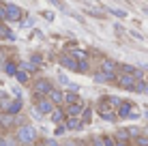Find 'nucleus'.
Listing matches in <instances>:
<instances>
[{"label":"nucleus","instance_id":"obj_1","mask_svg":"<svg viewBox=\"0 0 148 146\" xmlns=\"http://www.w3.org/2000/svg\"><path fill=\"white\" fill-rule=\"evenodd\" d=\"M15 138H17L19 144H34L37 138H39V131H37V127L24 123V125H19V127L15 129Z\"/></svg>","mask_w":148,"mask_h":146},{"label":"nucleus","instance_id":"obj_2","mask_svg":"<svg viewBox=\"0 0 148 146\" xmlns=\"http://www.w3.org/2000/svg\"><path fill=\"white\" fill-rule=\"evenodd\" d=\"M22 17H24V11L17 7V4L7 2V4L0 7V19H2V22H19Z\"/></svg>","mask_w":148,"mask_h":146},{"label":"nucleus","instance_id":"obj_3","mask_svg":"<svg viewBox=\"0 0 148 146\" xmlns=\"http://www.w3.org/2000/svg\"><path fill=\"white\" fill-rule=\"evenodd\" d=\"M52 88H54V84H52L49 77H37V80H32V84H30V93H32L37 99L39 97H47Z\"/></svg>","mask_w":148,"mask_h":146},{"label":"nucleus","instance_id":"obj_4","mask_svg":"<svg viewBox=\"0 0 148 146\" xmlns=\"http://www.w3.org/2000/svg\"><path fill=\"white\" fill-rule=\"evenodd\" d=\"M116 84L122 88V90H129V93H135V86H137V77L133 73H118L116 77Z\"/></svg>","mask_w":148,"mask_h":146},{"label":"nucleus","instance_id":"obj_5","mask_svg":"<svg viewBox=\"0 0 148 146\" xmlns=\"http://www.w3.org/2000/svg\"><path fill=\"white\" fill-rule=\"evenodd\" d=\"M34 108H37L43 116H49V114L56 110V105H54V101H52L49 97H39L37 101H34Z\"/></svg>","mask_w":148,"mask_h":146},{"label":"nucleus","instance_id":"obj_6","mask_svg":"<svg viewBox=\"0 0 148 146\" xmlns=\"http://www.w3.org/2000/svg\"><path fill=\"white\" fill-rule=\"evenodd\" d=\"M135 110H137V108H135L131 101H120V105L116 108V114H118V118H129Z\"/></svg>","mask_w":148,"mask_h":146},{"label":"nucleus","instance_id":"obj_7","mask_svg":"<svg viewBox=\"0 0 148 146\" xmlns=\"http://www.w3.org/2000/svg\"><path fill=\"white\" fill-rule=\"evenodd\" d=\"M99 69H101L103 73L118 75V62H116V60H112V58H103V60H101V64H99Z\"/></svg>","mask_w":148,"mask_h":146},{"label":"nucleus","instance_id":"obj_8","mask_svg":"<svg viewBox=\"0 0 148 146\" xmlns=\"http://www.w3.org/2000/svg\"><path fill=\"white\" fill-rule=\"evenodd\" d=\"M84 108H86V101H84V99H79V101H75V103L64 105V110H67V116H82Z\"/></svg>","mask_w":148,"mask_h":146},{"label":"nucleus","instance_id":"obj_9","mask_svg":"<svg viewBox=\"0 0 148 146\" xmlns=\"http://www.w3.org/2000/svg\"><path fill=\"white\" fill-rule=\"evenodd\" d=\"M116 77H118V75L103 73L101 69H99L97 73H92V82H95V84H116Z\"/></svg>","mask_w":148,"mask_h":146},{"label":"nucleus","instance_id":"obj_10","mask_svg":"<svg viewBox=\"0 0 148 146\" xmlns=\"http://www.w3.org/2000/svg\"><path fill=\"white\" fill-rule=\"evenodd\" d=\"M49 120H52L54 125L64 123V120H67V110H64V105H56V110L49 114Z\"/></svg>","mask_w":148,"mask_h":146},{"label":"nucleus","instance_id":"obj_11","mask_svg":"<svg viewBox=\"0 0 148 146\" xmlns=\"http://www.w3.org/2000/svg\"><path fill=\"white\" fill-rule=\"evenodd\" d=\"M58 62L62 64L64 69H69V71H75V69H77V58H73L71 54H62Z\"/></svg>","mask_w":148,"mask_h":146},{"label":"nucleus","instance_id":"obj_12","mask_svg":"<svg viewBox=\"0 0 148 146\" xmlns=\"http://www.w3.org/2000/svg\"><path fill=\"white\" fill-rule=\"evenodd\" d=\"M64 125H67V129H69V131H77V129L84 127V120H82L79 116H67Z\"/></svg>","mask_w":148,"mask_h":146},{"label":"nucleus","instance_id":"obj_13","mask_svg":"<svg viewBox=\"0 0 148 146\" xmlns=\"http://www.w3.org/2000/svg\"><path fill=\"white\" fill-rule=\"evenodd\" d=\"M49 99L54 101V105H64V90H60V88H52L49 90V95H47Z\"/></svg>","mask_w":148,"mask_h":146},{"label":"nucleus","instance_id":"obj_14","mask_svg":"<svg viewBox=\"0 0 148 146\" xmlns=\"http://www.w3.org/2000/svg\"><path fill=\"white\" fill-rule=\"evenodd\" d=\"M22 108H24V101H22V99H17V97H13L11 99V105H9V110H7V114H11V116H19Z\"/></svg>","mask_w":148,"mask_h":146},{"label":"nucleus","instance_id":"obj_15","mask_svg":"<svg viewBox=\"0 0 148 146\" xmlns=\"http://www.w3.org/2000/svg\"><path fill=\"white\" fill-rule=\"evenodd\" d=\"M13 80H15L17 84H22V86H26V84H30V73L24 71V69H17L15 75H13Z\"/></svg>","mask_w":148,"mask_h":146},{"label":"nucleus","instance_id":"obj_16","mask_svg":"<svg viewBox=\"0 0 148 146\" xmlns=\"http://www.w3.org/2000/svg\"><path fill=\"white\" fill-rule=\"evenodd\" d=\"M17 69H19V64L15 62V60H4V62H2V71L7 73L9 77H13V75H15V71H17Z\"/></svg>","mask_w":148,"mask_h":146},{"label":"nucleus","instance_id":"obj_17","mask_svg":"<svg viewBox=\"0 0 148 146\" xmlns=\"http://www.w3.org/2000/svg\"><path fill=\"white\" fill-rule=\"evenodd\" d=\"M0 127H2V129L15 127V116H11V114H7V112H2V114H0Z\"/></svg>","mask_w":148,"mask_h":146},{"label":"nucleus","instance_id":"obj_18","mask_svg":"<svg viewBox=\"0 0 148 146\" xmlns=\"http://www.w3.org/2000/svg\"><path fill=\"white\" fill-rule=\"evenodd\" d=\"M79 93H75V90H64V105H69V103H75V101H79Z\"/></svg>","mask_w":148,"mask_h":146},{"label":"nucleus","instance_id":"obj_19","mask_svg":"<svg viewBox=\"0 0 148 146\" xmlns=\"http://www.w3.org/2000/svg\"><path fill=\"white\" fill-rule=\"evenodd\" d=\"M9 105H11V97H9L7 93H2V90H0V112H7Z\"/></svg>","mask_w":148,"mask_h":146},{"label":"nucleus","instance_id":"obj_20","mask_svg":"<svg viewBox=\"0 0 148 146\" xmlns=\"http://www.w3.org/2000/svg\"><path fill=\"white\" fill-rule=\"evenodd\" d=\"M75 73H90L88 58H82V60H77V69H75Z\"/></svg>","mask_w":148,"mask_h":146},{"label":"nucleus","instance_id":"obj_21","mask_svg":"<svg viewBox=\"0 0 148 146\" xmlns=\"http://www.w3.org/2000/svg\"><path fill=\"white\" fill-rule=\"evenodd\" d=\"M114 138H116V140H131V135H129V129H125V127H120V129H116V133H114Z\"/></svg>","mask_w":148,"mask_h":146},{"label":"nucleus","instance_id":"obj_22","mask_svg":"<svg viewBox=\"0 0 148 146\" xmlns=\"http://www.w3.org/2000/svg\"><path fill=\"white\" fill-rule=\"evenodd\" d=\"M37 67H39V64L30 62V60H26V62H19V69H24V71H28V73H34V71H37Z\"/></svg>","mask_w":148,"mask_h":146},{"label":"nucleus","instance_id":"obj_23","mask_svg":"<svg viewBox=\"0 0 148 146\" xmlns=\"http://www.w3.org/2000/svg\"><path fill=\"white\" fill-rule=\"evenodd\" d=\"M108 11L114 15V17H120V19H125L127 17V11L125 9H116V7H108Z\"/></svg>","mask_w":148,"mask_h":146},{"label":"nucleus","instance_id":"obj_24","mask_svg":"<svg viewBox=\"0 0 148 146\" xmlns=\"http://www.w3.org/2000/svg\"><path fill=\"white\" fill-rule=\"evenodd\" d=\"M0 37H4V39H11V41H13V39H15V34L11 32V30H9L7 26H4V24H0Z\"/></svg>","mask_w":148,"mask_h":146},{"label":"nucleus","instance_id":"obj_25","mask_svg":"<svg viewBox=\"0 0 148 146\" xmlns=\"http://www.w3.org/2000/svg\"><path fill=\"white\" fill-rule=\"evenodd\" d=\"M133 144H135V146H148V133L137 135V138L133 140Z\"/></svg>","mask_w":148,"mask_h":146},{"label":"nucleus","instance_id":"obj_26","mask_svg":"<svg viewBox=\"0 0 148 146\" xmlns=\"http://www.w3.org/2000/svg\"><path fill=\"white\" fill-rule=\"evenodd\" d=\"M127 129H129V135H131V140H135L137 135H142V131H144L142 127H135V125H133V127H127Z\"/></svg>","mask_w":148,"mask_h":146},{"label":"nucleus","instance_id":"obj_27","mask_svg":"<svg viewBox=\"0 0 148 146\" xmlns=\"http://www.w3.org/2000/svg\"><path fill=\"white\" fill-rule=\"evenodd\" d=\"M37 146H60V144L56 142L54 138H47V140H41V142H39Z\"/></svg>","mask_w":148,"mask_h":146},{"label":"nucleus","instance_id":"obj_28","mask_svg":"<svg viewBox=\"0 0 148 146\" xmlns=\"http://www.w3.org/2000/svg\"><path fill=\"white\" fill-rule=\"evenodd\" d=\"M71 56H73V58H77V60H82V58H88V56H86V52H82V49H71Z\"/></svg>","mask_w":148,"mask_h":146},{"label":"nucleus","instance_id":"obj_29","mask_svg":"<svg viewBox=\"0 0 148 146\" xmlns=\"http://www.w3.org/2000/svg\"><path fill=\"white\" fill-rule=\"evenodd\" d=\"M103 146H116V138L114 135H103Z\"/></svg>","mask_w":148,"mask_h":146},{"label":"nucleus","instance_id":"obj_30","mask_svg":"<svg viewBox=\"0 0 148 146\" xmlns=\"http://www.w3.org/2000/svg\"><path fill=\"white\" fill-rule=\"evenodd\" d=\"M30 62H34V64H41L43 62V56H41L39 52H34V54H30Z\"/></svg>","mask_w":148,"mask_h":146},{"label":"nucleus","instance_id":"obj_31","mask_svg":"<svg viewBox=\"0 0 148 146\" xmlns=\"http://www.w3.org/2000/svg\"><path fill=\"white\" fill-rule=\"evenodd\" d=\"M64 131H69V129H67V125H64V123H60V125H56V135H62Z\"/></svg>","mask_w":148,"mask_h":146},{"label":"nucleus","instance_id":"obj_32","mask_svg":"<svg viewBox=\"0 0 148 146\" xmlns=\"http://www.w3.org/2000/svg\"><path fill=\"white\" fill-rule=\"evenodd\" d=\"M116 146H133V140H116Z\"/></svg>","mask_w":148,"mask_h":146},{"label":"nucleus","instance_id":"obj_33","mask_svg":"<svg viewBox=\"0 0 148 146\" xmlns=\"http://www.w3.org/2000/svg\"><path fill=\"white\" fill-rule=\"evenodd\" d=\"M47 2H49V4H54V7H58V9H62V11H64V2H62V0H47Z\"/></svg>","mask_w":148,"mask_h":146},{"label":"nucleus","instance_id":"obj_34","mask_svg":"<svg viewBox=\"0 0 148 146\" xmlns=\"http://www.w3.org/2000/svg\"><path fill=\"white\" fill-rule=\"evenodd\" d=\"M58 80H60V84H62V86H67V84L71 82V80H69V77H67L64 73H60V75H58Z\"/></svg>","mask_w":148,"mask_h":146},{"label":"nucleus","instance_id":"obj_35","mask_svg":"<svg viewBox=\"0 0 148 146\" xmlns=\"http://www.w3.org/2000/svg\"><path fill=\"white\" fill-rule=\"evenodd\" d=\"M62 146H84L82 142H77V140H67V142H64Z\"/></svg>","mask_w":148,"mask_h":146},{"label":"nucleus","instance_id":"obj_36","mask_svg":"<svg viewBox=\"0 0 148 146\" xmlns=\"http://www.w3.org/2000/svg\"><path fill=\"white\" fill-rule=\"evenodd\" d=\"M0 146H7V142H4V135L0 138Z\"/></svg>","mask_w":148,"mask_h":146},{"label":"nucleus","instance_id":"obj_37","mask_svg":"<svg viewBox=\"0 0 148 146\" xmlns=\"http://www.w3.org/2000/svg\"><path fill=\"white\" fill-rule=\"evenodd\" d=\"M19 146H37V142H34V144H19Z\"/></svg>","mask_w":148,"mask_h":146},{"label":"nucleus","instance_id":"obj_38","mask_svg":"<svg viewBox=\"0 0 148 146\" xmlns=\"http://www.w3.org/2000/svg\"><path fill=\"white\" fill-rule=\"evenodd\" d=\"M144 116L148 118V108H144Z\"/></svg>","mask_w":148,"mask_h":146},{"label":"nucleus","instance_id":"obj_39","mask_svg":"<svg viewBox=\"0 0 148 146\" xmlns=\"http://www.w3.org/2000/svg\"><path fill=\"white\" fill-rule=\"evenodd\" d=\"M2 62H4V58H2V54H0V67H2Z\"/></svg>","mask_w":148,"mask_h":146},{"label":"nucleus","instance_id":"obj_40","mask_svg":"<svg viewBox=\"0 0 148 146\" xmlns=\"http://www.w3.org/2000/svg\"><path fill=\"white\" fill-rule=\"evenodd\" d=\"M146 93H148V82H146Z\"/></svg>","mask_w":148,"mask_h":146},{"label":"nucleus","instance_id":"obj_41","mask_svg":"<svg viewBox=\"0 0 148 146\" xmlns=\"http://www.w3.org/2000/svg\"><path fill=\"white\" fill-rule=\"evenodd\" d=\"M88 146H92V144H88Z\"/></svg>","mask_w":148,"mask_h":146},{"label":"nucleus","instance_id":"obj_42","mask_svg":"<svg viewBox=\"0 0 148 146\" xmlns=\"http://www.w3.org/2000/svg\"><path fill=\"white\" fill-rule=\"evenodd\" d=\"M0 129H2V127H0Z\"/></svg>","mask_w":148,"mask_h":146}]
</instances>
